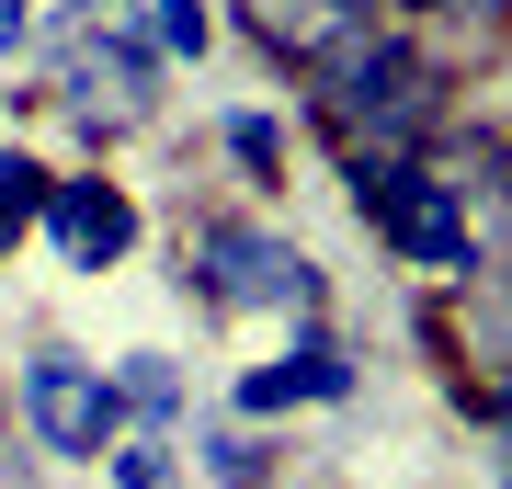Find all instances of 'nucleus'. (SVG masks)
I'll return each mask as SVG.
<instances>
[{
  "label": "nucleus",
  "mask_w": 512,
  "mask_h": 489,
  "mask_svg": "<svg viewBox=\"0 0 512 489\" xmlns=\"http://www.w3.org/2000/svg\"><path fill=\"white\" fill-rule=\"evenodd\" d=\"M308 91H319V126H342L353 148H399L421 160V137H444V57L365 23V35H342L330 57H308Z\"/></svg>",
  "instance_id": "obj_1"
},
{
  "label": "nucleus",
  "mask_w": 512,
  "mask_h": 489,
  "mask_svg": "<svg viewBox=\"0 0 512 489\" xmlns=\"http://www.w3.org/2000/svg\"><path fill=\"white\" fill-rule=\"evenodd\" d=\"M353 217H365L410 273H478V205L467 182H444L433 160H399V148H353Z\"/></svg>",
  "instance_id": "obj_2"
},
{
  "label": "nucleus",
  "mask_w": 512,
  "mask_h": 489,
  "mask_svg": "<svg viewBox=\"0 0 512 489\" xmlns=\"http://www.w3.org/2000/svg\"><path fill=\"white\" fill-rule=\"evenodd\" d=\"M183 296H205V308H228V319L308 308V296H319V262L296 251V239L251 228V217H194L183 228Z\"/></svg>",
  "instance_id": "obj_3"
},
{
  "label": "nucleus",
  "mask_w": 512,
  "mask_h": 489,
  "mask_svg": "<svg viewBox=\"0 0 512 489\" xmlns=\"http://www.w3.org/2000/svg\"><path fill=\"white\" fill-rule=\"evenodd\" d=\"M12 410H23V433H35L57 467H103V455L126 444V399H114V376L92 353H35L23 387H12Z\"/></svg>",
  "instance_id": "obj_4"
},
{
  "label": "nucleus",
  "mask_w": 512,
  "mask_h": 489,
  "mask_svg": "<svg viewBox=\"0 0 512 489\" xmlns=\"http://www.w3.org/2000/svg\"><path fill=\"white\" fill-rule=\"evenodd\" d=\"M46 239L69 251V273H114V262L137 251V205H126V182H103V171L46 182Z\"/></svg>",
  "instance_id": "obj_5"
},
{
  "label": "nucleus",
  "mask_w": 512,
  "mask_h": 489,
  "mask_svg": "<svg viewBox=\"0 0 512 489\" xmlns=\"http://www.w3.org/2000/svg\"><path fill=\"white\" fill-rule=\"evenodd\" d=\"M148 80H160L148 35H103V46L69 57V80H57V91H69V114L103 137V126H137V114H148Z\"/></svg>",
  "instance_id": "obj_6"
},
{
  "label": "nucleus",
  "mask_w": 512,
  "mask_h": 489,
  "mask_svg": "<svg viewBox=\"0 0 512 489\" xmlns=\"http://www.w3.org/2000/svg\"><path fill=\"white\" fill-rule=\"evenodd\" d=\"M308 399H353V353L330 342V330H296L274 364H251V376H239V410H251V421L308 410Z\"/></svg>",
  "instance_id": "obj_7"
},
{
  "label": "nucleus",
  "mask_w": 512,
  "mask_h": 489,
  "mask_svg": "<svg viewBox=\"0 0 512 489\" xmlns=\"http://www.w3.org/2000/svg\"><path fill=\"white\" fill-rule=\"evenodd\" d=\"M251 12H262V35H274L285 57H330L342 35H365L387 0H251Z\"/></svg>",
  "instance_id": "obj_8"
},
{
  "label": "nucleus",
  "mask_w": 512,
  "mask_h": 489,
  "mask_svg": "<svg viewBox=\"0 0 512 489\" xmlns=\"http://www.w3.org/2000/svg\"><path fill=\"white\" fill-rule=\"evenodd\" d=\"M46 182H57V171L35 160V148H0V262L46 228Z\"/></svg>",
  "instance_id": "obj_9"
},
{
  "label": "nucleus",
  "mask_w": 512,
  "mask_h": 489,
  "mask_svg": "<svg viewBox=\"0 0 512 489\" xmlns=\"http://www.w3.org/2000/svg\"><path fill=\"white\" fill-rule=\"evenodd\" d=\"M114 399H126V421H148V433H160V421L183 410V376H171V353H126V364H114Z\"/></svg>",
  "instance_id": "obj_10"
},
{
  "label": "nucleus",
  "mask_w": 512,
  "mask_h": 489,
  "mask_svg": "<svg viewBox=\"0 0 512 489\" xmlns=\"http://www.w3.org/2000/svg\"><path fill=\"white\" fill-rule=\"evenodd\" d=\"M217 137H228V160L251 171V182H285V114H262V103H239V114H228Z\"/></svg>",
  "instance_id": "obj_11"
},
{
  "label": "nucleus",
  "mask_w": 512,
  "mask_h": 489,
  "mask_svg": "<svg viewBox=\"0 0 512 489\" xmlns=\"http://www.w3.org/2000/svg\"><path fill=\"white\" fill-rule=\"evenodd\" d=\"M205 46H217L205 0H148V57H205Z\"/></svg>",
  "instance_id": "obj_12"
},
{
  "label": "nucleus",
  "mask_w": 512,
  "mask_h": 489,
  "mask_svg": "<svg viewBox=\"0 0 512 489\" xmlns=\"http://www.w3.org/2000/svg\"><path fill=\"white\" fill-rule=\"evenodd\" d=\"M171 467H183V455H171L160 433H126V444L103 455V478H114V489H171Z\"/></svg>",
  "instance_id": "obj_13"
},
{
  "label": "nucleus",
  "mask_w": 512,
  "mask_h": 489,
  "mask_svg": "<svg viewBox=\"0 0 512 489\" xmlns=\"http://www.w3.org/2000/svg\"><path fill=\"white\" fill-rule=\"evenodd\" d=\"M205 455H217V489H274V444H251V433H217Z\"/></svg>",
  "instance_id": "obj_14"
}]
</instances>
